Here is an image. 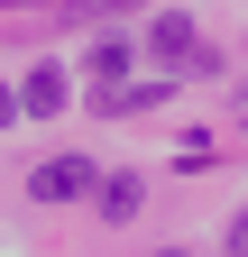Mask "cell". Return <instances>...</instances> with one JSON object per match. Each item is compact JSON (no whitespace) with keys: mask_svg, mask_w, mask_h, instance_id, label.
<instances>
[{"mask_svg":"<svg viewBox=\"0 0 248 257\" xmlns=\"http://www.w3.org/2000/svg\"><path fill=\"white\" fill-rule=\"evenodd\" d=\"M101 175H92V156H46L37 175H28V193H37V202H74V193H92Z\"/></svg>","mask_w":248,"mask_h":257,"instance_id":"obj_1","label":"cell"},{"mask_svg":"<svg viewBox=\"0 0 248 257\" xmlns=\"http://www.w3.org/2000/svg\"><path fill=\"white\" fill-rule=\"evenodd\" d=\"M119 74H129V46H119V37H101V46H92V101H110V92H119Z\"/></svg>","mask_w":248,"mask_h":257,"instance_id":"obj_4","label":"cell"},{"mask_svg":"<svg viewBox=\"0 0 248 257\" xmlns=\"http://www.w3.org/2000/svg\"><path fill=\"white\" fill-rule=\"evenodd\" d=\"M157 257H184V248H157Z\"/></svg>","mask_w":248,"mask_h":257,"instance_id":"obj_9","label":"cell"},{"mask_svg":"<svg viewBox=\"0 0 248 257\" xmlns=\"http://www.w3.org/2000/svg\"><path fill=\"white\" fill-rule=\"evenodd\" d=\"M230 257H248V211H239V220H230Z\"/></svg>","mask_w":248,"mask_h":257,"instance_id":"obj_6","label":"cell"},{"mask_svg":"<svg viewBox=\"0 0 248 257\" xmlns=\"http://www.w3.org/2000/svg\"><path fill=\"white\" fill-rule=\"evenodd\" d=\"M65 101H74V83L55 74V64H37V74H28V92H19V110H28V119H55Z\"/></svg>","mask_w":248,"mask_h":257,"instance_id":"obj_2","label":"cell"},{"mask_svg":"<svg viewBox=\"0 0 248 257\" xmlns=\"http://www.w3.org/2000/svg\"><path fill=\"white\" fill-rule=\"evenodd\" d=\"M0 10H37V0H0Z\"/></svg>","mask_w":248,"mask_h":257,"instance_id":"obj_7","label":"cell"},{"mask_svg":"<svg viewBox=\"0 0 248 257\" xmlns=\"http://www.w3.org/2000/svg\"><path fill=\"white\" fill-rule=\"evenodd\" d=\"M239 119H248V83H239Z\"/></svg>","mask_w":248,"mask_h":257,"instance_id":"obj_8","label":"cell"},{"mask_svg":"<svg viewBox=\"0 0 248 257\" xmlns=\"http://www.w3.org/2000/svg\"><path fill=\"white\" fill-rule=\"evenodd\" d=\"M147 46H157V64H193V55H202V46H193V19H184V10H166Z\"/></svg>","mask_w":248,"mask_h":257,"instance_id":"obj_3","label":"cell"},{"mask_svg":"<svg viewBox=\"0 0 248 257\" xmlns=\"http://www.w3.org/2000/svg\"><path fill=\"white\" fill-rule=\"evenodd\" d=\"M92 202H101V220H129V211H138V175H110V184H92Z\"/></svg>","mask_w":248,"mask_h":257,"instance_id":"obj_5","label":"cell"}]
</instances>
